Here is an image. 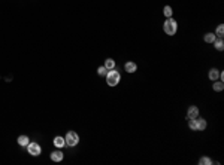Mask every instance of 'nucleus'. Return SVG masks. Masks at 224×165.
<instances>
[{
    "mask_svg": "<svg viewBox=\"0 0 224 165\" xmlns=\"http://www.w3.org/2000/svg\"><path fill=\"white\" fill-rule=\"evenodd\" d=\"M27 152H28V155H32V156H39L41 153H42V147H41V144L39 143H28L27 144Z\"/></svg>",
    "mask_w": 224,
    "mask_h": 165,
    "instance_id": "4",
    "label": "nucleus"
},
{
    "mask_svg": "<svg viewBox=\"0 0 224 165\" xmlns=\"http://www.w3.org/2000/svg\"><path fill=\"white\" fill-rule=\"evenodd\" d=\"M163 14H164V17H166V18H170V17H172V14H173L172 8H170V6H164V8H163Z\"/></svg>",
    "mask_w": 224,
    "mask_h": 165,
    "instance_id": "17",
    "label": "nucleus"
},
{
    "mask_svg": "<svg viewBox=\"0 0 224 165\" xmlns=\"http://www.w3.org/2000/svg\"><path fill=\"white\" fill-rule=\"evenodd\" d=\"M97 73H99V76H106V73H108V68H106L105 66L99 67V68H97Z\"/></svg>",
    "mask_w": 224,
    "mask_h": 165,
    "instance_id": "19",
    "label": "nucleus"
},
{
    "mask_svg": "<svg viewBox=\"0 0 224 165\" xmlns=\"http://www.w3.org/2000/svg\"><path fill=\"white\" fill-rule=\"evenodd\" d=\"M188 126L191 131H196V119H188Z\"/></svg>",
    "mask_w": 224,
    "mask_h": 165,
    "instance_id": "20",
    "label": "nucleus"
},
{
    "mask_svg": "<svg viewBox=\"0 0 224 165\" xmlns=\"http://www.w3.org/2000/svg\"><path fill=\"white\" fill-rule=\"evenodd\" d=\"M206 121L205 119H197L196 118V131H203L206 128Z\"/></svg>",
    "mask_w": 224,
    "mask_h": 165,
    "instance_id": "9",
    "label": "nucleus"
},
{
    "mask_svg": "<svg viewBox=\"0 0 224 165\" xmlns=\"http://www.w3.org/2000/svg\"><path fill=\"white\" fill-rule=\"evenodd\" d=\"M30 143V140H28V137L27 135H19L18 137V144L19 146H23V147H27V144Z\"/></svg>",
    "mask_w": 224,
    "mask_h": 165,
    "instance_id": "12",
    "label": "nucleus"
},
{
    "mask_svg": "<svg viewBox=\"0 0 224 165\" xmlns=\"http://www.w3.org/2000/svg\"><path fill=\"white\" fill-rule=\"evenodd\" d=\"M54 146L57 149H61L66 146V140H64V137H60V135H57L55 138H54Z\"/></svg>",
    "mask_w": 224,
    "mask_h": 165,
    "instance_id": "8",
    "label": "nucleus"
},
{
    "mask_svg": "<svg viewBox=\"0 0 224 165\" xmlns=\"http://www.w3.org/2000/svg\"><path fill=\"white\" fill-rule=\"evenodd\" d=\"M176 30H178V24H176V21L173 19L172 17L170 18H166V21H164L163 24V31L167 36H173V34L176 33Z\"/></svg>",
    "mask_w": 224,
    "mask_h": 165,
    "instance_id": "2",
    "label": "nucleus"
},
{
    "mask_svg": "<svg viewBox=\"0 0 224 165\" xmlns=\"http://www.w3.org/2000/svg\"><path fill=\"white\" fill-rule=\"evenodd\" d=\"M64 140H66V146L75 147L78 143H79V135H78L75 131H67L66 137H64Z\"/></svg>",
    "mask_w": 224,
    "mask_h": 165,
    "instance_id": "3",
    "label": "nucleus"
},
{
    "mask_svg": "<svg viewBox=\"0 0 224 165\" xmlns=\"http://www.w3.org/2000/svg\"><path fill=\"white\" fill-rule=\"evenodd\" d=\"M63 158H64V155L61 150H54L51 153V161H54V162H61Z\"/></svg>",
    "mask_w": 224,
    "mask_h": 165,
    "instance_id": "6",
    "label": "nucleus"
},
{
    "mask_svg": "<svg viewBox=\"0 0 224 165\" xmlns=\"http://www.w3.org/2000/svg\"><path fill=\"white\" fill-rule=\"evenodd\" d=\"M108 70H112V68H115V60H112V58H108V60H105V64H103Z\"/></svg>",
    "mask_w": 224,
    "mask_h": 165,
    "instance_id": "13",
    "label": "nucleus"
},
{
    "mask_svg": "<svg viewBox=\"0 0 224 165\" xmlns=\"http://www.w3.org/2000/svg\"><path fill=\"white\" fill-rule=\"evenodd\" d=\"M124 68H126V72H127V73H135V72L138 70V64H136V63H133V61H129V63H126V64H124Z\"/></svg>",
    "mask_w": 224,
    "mask_h": 165,
    "instance_id": "7",
    "label": "nucleus"
},
{
    "mask_svg": "<svg viewBox=\"0 0 224 165\" xmlns=\"http://www.w3.org/2000/svg\"><path fill=\"white\" fill-rule=\"evenodd\" d=\"M214 46H215V49L217 51H223L224 49V42H223V39H215L214 40Z\"/></svg>",
    "mask_w": 224,
    "mask_h": 165,
    "instance_id": "14",
    "label": "nucleus"
},
{
    "mask_svg": "<svg viewBox=\"0 0 224 165\" xmlns=\"http://www.w3.org/2000/svg\"><path fill=\"white\" fill-rule=\"evenodd\" d=\"M218 77H220V70L211 68V70H209V79H211L212 82H215V80H218Z\"/></svg>",
    "mask_w": 224,
    "mask_h": 165,
    "instance_id": "10",
    "label": "nucleus"
},
{
    "mask_svg": "<svg viewBox=\"0 0 224 165\" xmlns=\"http://www.w3.org/2000/svg\"><path fill=\"white\" fill-rule=\"evenodd\" d=\"M212 88H214V91L220 92V91H223V89H224V83L221 82V80H220V82H218V80H215V82H214V85H212Z\"/></svg>",
    "mask_w": 224,
    "mask_h": 165,
    "instance_id": "15",
    "label": "nucleus"
},
{
    "mask_svg": "<svg viewBox=\"0 0 224 165\" xmlns=\"http://www.w3.org/2000/svg\"><path fill=\"white\" fill-rule=\"evenodd\" d=\"M223 34H224V25L220 24L218 27H217V34L215 36H218L220 39H223Z\"/></svg>",
    "mask_w": 224,
    "mask_h": 165,
    "instance_id": "18",
    "label": "nucleus"
},
{
    "mask_svg": "<svg viewBox=\"0 0 224 165\" xmlns=\"http://www.w3.org/2000/svg\"><path fill=\"white\" fill-rule=\"evenodd\" d=\"M217 39L215 33H206L205 36H203V40H205V43H214V40Z\"/></svg>",
    "mask_w": 224,
    "mask_h": 165,
    "instance_id": "11",
    "label": "nucleus"
},
{
    "mask_svg": "<svg viewBox=\"0 0 224 165\" xmlns=\"http://www.w3.org/2000/svg\"><path fill=\"white\" fill-rule=\"evenodd\" d=\"M199 164H200V165H211V164H212V159H211V158H208V156H203V158H200V159H199Z\"/></svg>",
    "mask_w": 224,
    "mask_h": 165,
    "instance_id": "16",
    "label": "nucleus"
},
{
    "mask_svg": "<svg viewBox=\"0 0 224 165\" xmlns=\"http://www.w3.org/2000/svg\"><path fill=\"white\" fill-rule=\"evenodd\" d=\"M121 80V74L120 72H117L115 68H112V70H108V73H106V83L109 85V86H117Z\"/></svg>",
    "mask_w": 224,
    "mask_h": 165,
    "instance_id": "1",
    "label": "nucleus"
},
{
    "mask_svg": "<svg viewBox=\"0 0 224 165\" xmlns=\"http://www.w3.org/2000/svg\"><path fill=\"white\" fill-rule=\"evenodd\" d=\"M199 116V107L196 106H190L187 110V119H196Z\"/></svg>",
    "mask_w": 224,
    "mask_h": 165,
    "instance_id": "5",
    "label": "nucleus"
}]
</instances>
